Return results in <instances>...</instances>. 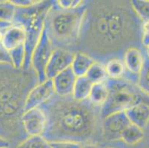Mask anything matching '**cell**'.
<instances>
[{"instance_id": "obj_1", "label": "cell", "mask_w": 149, "mask_h": 148, "mask_svg": "<svg viewBox=\"0 0 149 148\" xmlns=\"http://www.w3.org/2000/svg\"><path fill=\"white\" fill-rule=\"evenodd\" d=\"M142 26L130 2L88 1L77 52L103 65L110 59H123L126 50L139 47Z\"/></svg>"}, {"instance_id": "obj_2", "label": "cell", "mask_w": 149, "mask_h": 148, "mask_svg": "<svg viewBox=\"0 0 149 148\" xmlns=\"http://www.w3.org/2000/svg\"><path fill=\"white\" fill-rule=\"evenodd\" d=\"M47 116L42 135L49 142H73L82 145L102 140L101 108L88 100L54 95L40 107Z\"/></svg>"}, {"instance_id": "obj_3", "label": "cell", "mask_w": 149, "mask_h": 148, "mask_svg": "<svg viewBox=\"0 0 149 148\" xmlns=\"http://www.w3.org/2000/svg\"><path fill=\"white\" fill-rule=\"evenodd\" d=\"M38 84L33 69H16L11 65H0V135L28 137L23 129L22 117L27 96Z\"/></svg>"}, {"instance_id": "obj_4", "label": "cell", "mask_w": 149, "mask_h": 148, "mask_svg": "<svg viewBox=\"0 0 149 148\" xmlns=\"http://www.w3.org/2000/svg\"><path fill=\"white\" fill-rule=\"evenodd\" d=\"M88 1L74 10L59 8L54 1L45 21V28L54 49L77 50Z\"/></svg>"}, {"instance_id": "obj_5", "label": "cell", "mask_w": 149, "mask_h": 148, "mask_svg": "<svg viewBox=\"0 0 149 148\" xmlns=\"http://www.w3.org/2000/svg\"><path fill=\"white\" fill-rule=\"evenodd\" d=\"M54 1H36L25 8L17 7L13 24L21 25L25 33V59L23 68H31V56L42 35L45 21Z\"/></svg>"}, {"instance_id": "obj_6", "label": "cell", "mask_w": 149, "mask_h": 148, "mask_svg": "<svg viewBox=\"0 0 149 148\" xmlns=\"http://www.w3.org/2000/svg\"><path fill=\"white\" fill-rule=\"evenodd\" d=\"M108 96L101 108L102 119L116 113L125 111L139 103L149 104V96L143 93L136 84L126 79L108 78L105 81Z\"/></svg>"}, {"instance_id": "obj_7", "label": "cell", "mask_w": 149, "mask_h": 148, "mask_svg": "<svg viewBox=\"0 0 149 148\" xmlns=\"http://www.w3.org/2000/svg\"><path fill=\"white\" fill-rule=\"evenodd\" d=\"M54 47L44 27L42 35L31 56V67L36 73L38 83L45 81V71Z\"/></svg>"}, {"instance_id": "obj_8", "label": "cell", "mask_w": 149, "mask_h": 148, "mask_svg": "<svg viewBox=\"0 0 149 148\" xmlns=\"http://www.w3.org/2000/svg\"><path fill=\"white\" fill-rule=\"evenodd\" d=\"M125 111L109 115L102 119V140H120L125 129L131 124Z\"/></svg>"}, {"instance_id": "obj_9", "label": "cell", "mask_w": 149, "mask_h": 148, "mask_svg": "<svg viewBox=\"0 0 149 148\" xmlns=\"http://www.w3.org/2000/svg\"><path fill=\"white\" fill-rule=\"evenodd\" d=\"M22 124L28 136L42 135L47 126V116L40 107L28 110L23 113Z\"/></svg>"}, {"instance_id": "obj_10", "label": "cell", "mask_w": 149, "mask_h": 148, "mask_svg": "<svg viewBox=\"0 0 149 148\" xmlns=\"http://www.w3.org/2000/svg\"><path fill=\"white\" fill-rule=\"evenodd\" d=\"M74 53L63 48H55L46 67L47 79H52L59 73L71 66Z\"/></svg>"}, {"instance_id": "obj_11", "label": "cell", "mask_w": 149, "mask_h": 148, "mask_svg": "<svg viewBox=\"0 0 149 148\" xmlns=\"http://www.w3.org/2000/svg\"><path fill=\"white\" fill-rule=\"evenodd\" d=\"M55 95L52 79H46L31 89L25 101V111L40 108Z\"/></svg>"}, {"instance_id": "obj_12", "label": "cell", "mask_w": 149, "mask_h": 148, "mask_svg": "<svg viewBox=\"0 0 149 148\" xmlns=\"http://www.w3.org/2000/svg\"><path fill=\"white\" fill-rule=\"evenodd\" d=\"M77 78L70 67L56 75L52 79L55 94L61 97L71 96Z\"/></svg>"}, {"instance_id": "obj_13", "label": "cell", "mask_w": 149, "mask_h": 148, "mask_svg": "<svg viewBox=\"0 0 149 148\" xmlns=\"http://www.w3.org/2000/svg\"><path fill=\"white\" fill-rule=\"evenodd\" d=\"M144 54L139 47H130L125 51L123 61L127 73L138 77L144 64Z\"/></svg>"}, {"instance_id": "obj_14", "label": "cell", "mask_w": 149, "mask_h": 148, "mask_svg": "<svg viewBox=\"0 0 149 148\" xmlns=\"http://www.w3.org/2000/svg\"><path fill=\"white\" fill-rule=\"evenodd\" d=\"M25 42L24 28L19 24H13L4 32L1 44L7 51H10L19 46L25 45Z\"/></svg>"}, {"instance_id": "obj_15", "label": "cell", "mask_w": 149, "mask_h": 148, "mask_svg": "<svg viewBox=\"0 0 149 148\" xmlns=\"http://www.w3.org/2000/svg\"><path fill=\"white\" fill-rule=\"evenodd\" d=\"M131 124L145 131L149 126V104L139 103L125 111Z\"/></svg>"}, {"instance_id": "obj_16", "label": "cell", "mask_w": 149, "mask_h": 148, "mask_svg": "<svg viewBox=\"0 0 149 148\" xmlns=\"http://www.w3.org/2000/svg\"><path fill=\"white\" fill-rule=\"evenodd\" d=\"M96 61L90 56L82 52L74 53L70 68L77 77L84 76Z\"/></svg>"}, {"instance_id": "obj_17", "label": "cell", "mask_w": 149, "mask_h": 148, "mask_svg": "<svg viewBox=\"0 0 149 148\" xmlns=\"http://www.w3.org/2000/svg\"><path fill=\"white\" fill-rule=\"evenodd\" d=\"M92 86L93 84L85 76L77 77L71 96L77 101L88 100Z\"/></svg>"}, {"instance_id": "obj_18", "label": "cell", "mask_w": 149, "mask_h": 148, "mask_svg": "<svg viewBox=\"0 0 149 148\" xmlns=\"http://www.w3.org/2000/svg\"><path fill=\"white\" fill-rule=\"evenodd\" d=\"M108 96V90L105 82L93 84L88 97V101L93 105L100 107L105 104Z\"/></svg>"}, {"instance_id": "obj_19", "label": "cell", "mask_w": 149, "mask_h": 148, "mask_svg": "<svg viewBox=\"0 0 149 148\" xmlns=\"http://www.w3.org/2000/svg\"><path fill=\"white\" fill-rule=\"evenodd\" d=\"M145 131L134 124H131L123 133L120 140L128 145H136L143 140Z\"/></svg>"}, {"instance_id": "obj_20", "label": "cell", "mask_w": 149, "mask_h": 148, "mask_svg": "<svg viewBox=\"0 0 149 148\" xmlns=\"http://www.w3.org/2000/svg\"><path fill=\"white\" fill-rule=\"evenodd\" d=\"M105 68L109 79H121L126 74V69L122 59H112L105 62Z\"/></svg>"}, {"instance_id": "obj_21", "label": "cell", "mask_w": 149, "mask_h": 148, "mask_svg": "<svg viewBox=\"0 0 149 148\" xmlns=\"http://www.w3.org/2000/svg\"><path fill=\"white\" fill-rule=\"evenodd\" d=\"M85 76L88 79L92 84L105 82L108 79L105 65L96 61L87 72Z\"/></svg>"}, {"instance_id": "obj_22", "label": "cell", "mask_w": 149, "mask_h": 148, "mask_svg": "<svg viewBox=\"0 0 149 148\" xmlns=\"http://www.w3.org/2000/svg\"><path fill=\"white\" fill-rule=\"evenodd\" d=\"M16 148H51V145L42 135H35L27 137Z\"/></svg>"}, {"instance_id": "obj_23", "label": "cell", "mask_w": 149, "mask_h": 148, "mask_svg": "<svg viewBox=\"0 0 149 148\" xmlns=\"http://www.w3.org/2000/svg\"><path fill=\"white\" fill-rule=\"evenodd\" d=\"M144 64L138 76L137 85L144 93L149 96V56L144 55Z\"/></svg>"}, {"instance_id": "obj_24", "label": "cell", "mask_w": 149, "mask_h": 148, "mask_svg": "<svg viewBox=\"0 0 149 148\" xmlns=\"http://www.w3.org/2000/svg\"><path fill=\"white\" fill-rule=\"evenodd\" d=\"M131 5L139 19L144 22H149V1L132 0Z\"/></svg>"}, {"instance_id": "obj_25", "label": "cell", "mask_w": 149, "mask_h": 148, "mask_svg": "<svg viewBox=\"0 0 149 148\" xmlns=\"http://www.w3.org/2000/svg\"><path fill=\"white\" fill-rule=\"evenodd\" d=\"M17 8L12 1H0V20L13 23Z\"/></svg>"}, {"instance_id": "obj_26", "label": "cell", "mask_w": 149, "mask_h": 148, "mask_svg": "<svg viewBox=\"0 0 149 148\" xmlns=\"http://www.w3.org/2000/svg\"><path fill=\"white\" fill-rule=\"evenodd\" d=\"M10 55L11 65L16 69L23 68L25 59V45L14 48L8 51Z\"/></svg>"}, {"instance_id": "obj_27", "label": "cell", "mask_w": 149, "mask_h": 148, "mask_svg": "<svg viewBox=\"0 0 149 148\" xmlns=\"http://www.w3.org/2000/svg\"><path fill=\"white\" fill-rule=\"evenodd\" d=\"M59 8L64 10H74L82 6L86 1L82 0H59L55 1Z\"/></svg>"}, {"instance_id": "obj_28", "label": "cell", "mask_w": 149, "mask_h": 148, "mask_svg": "<svg viewBox=\"0 0 149 148\" xmlns=\"http://www.w3.org/2000/svg\"><path fill=\"white\" fill-rule=\"evenodd\" d=\"M51 148H82L80 143L73 142H51Z\"/></svg>"}, {"instance_id": "obj_29", "label": "cell", "mask_w": 149, "mask_h": 148, "mask_svg": "<svg viewBox=\"0 0 149 148\" xmlns=\"http://www.w3.org/2000/svg\"><path fill=\"white\" fill-rule=\"evenodd\" d=\"M141 43L145 47H149V22L143 23Z\"/></svg>"}, {"instance_id": "obj_30", "label": "cell", "mask_w": 149, "mask_h": 148, "mask_svg": "<svg viewBox=\"0 0 149 148\" xmlns=\"http://www.w3.org/2000/svg\"><path fill=\"white\" fill-rule=\"evenodd\" d=\"M0 65H11L8 51L0 44Z\"/></svg>"}, {"instance_id": "obj_31", "label": "cell", "mask_w": 149, "mask_h": 148, "mask_svg": "<svg viewBox=\"0 0 149 148\" xmlns=\"http://www.w3.org/2000/svg\"><path fill=\"white\" fill-rule=\"evenodd\" d=\"M13 3L17 7L19 8H25V7H29L31 5L36 3V1L35 0H13Z\"/></svg>"}, {"instance_id": "obj_32", "label": "cell", "mask_w": 149, "mask_h": 148, "mask_svg": "<svg viewBox=\"0 0 149 148\" xmlns=\"http://www.w3.org/2000/svg\"><path fill=\"white\" fill-rule=\"evenodd\" d=\"M10 142L0 135V148H10Z\"/></svg>"}, {"instance_id": "obj_33", "label": "cell", "mask_w": 149, "mask_h": 148, "mask_svg": "<svg viewBox=\"0 0 149 148\" xmlns=\"http://www.w3.org/2000/svg\"><path fill=\"white\" fill-rule=\"evenodd\" d=\"M13 23L7 22L2 20H0V31H5L8 28L13 25Z\"/></svg>"}, {"instance_id": "obj_34", "label": "cell", "mask_w": 149, "mask_h": 148, "mask_svg": "<svg viewBox=\"0 0 149 148\" xmlns=\"http://www.w3.org/2000/svg\"><path fill=\"white\" fill-rule=\"evenodd\" d=\"M82 148H99L96 144H88V145H83Z\"/></svg>"}, {"instance_id": "obj_35", "label": "cell", "mask_w": 149, "mask_h": 148, "mask_svg": "<svg viewBox=\"0 0 149 148\" xmlns=\"http://www.w3.org/2000/svg\"><path fill=\"white\" fill-rule=\"evenodd\" d=\"M146 54L149 56V47H147V50H146Z\"/></svg>"}, {"instance_id": "obj_36", "label": "cell", "mask_w": 149, "mask_h": 148, "mask_svg": "<svg viewBox=\"0 0 149 148\" xmlns=\"http://www.w3.org/2000/svg\"><path fill=\"white\" fill-rule=\"evenodd\" d=\"M105 148H111V147H105Z\"/></svg>"}]
</instances>
